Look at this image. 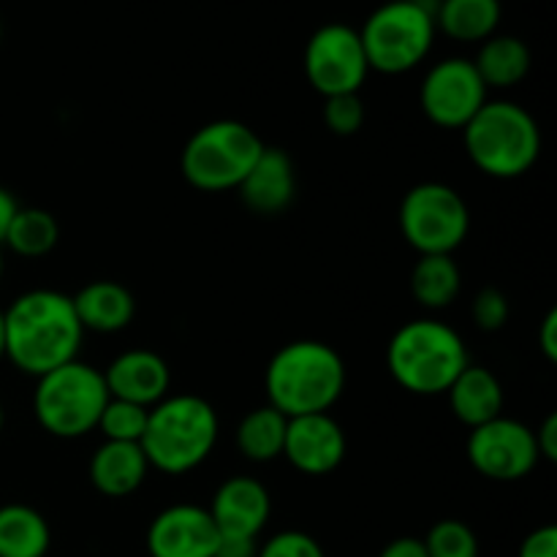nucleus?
<instances>
[{
    "mask_svg": "<svg viewBox=\"0 0 557 557\" xmlns=\"http://www.w3.org/2000/svg\"><path fill=\"white\" fill-rule=\"evenodd\" d=\"M487 85L468 58H444L424 74L419 107L424 117L446 131H462L490 101Z\"/></svg>",
    "mask_w": 557,
    "mask_h": 557,
    "instance_id": "9b49d317",
    "label": "nucleus"
},
{
    "mask_svg": "<svg viewBox=\"0 0 557 557\" xmlns=\"http://www.w3.org/2000/svg\"><path fill=\"white\" fill-rule=\"evenodd\" d=\"M0 277H3V250H0Z\"/></svg>",
    "mask_w": 557,
    "mask_h": 557,
    "instance_id": "ea45409f",
    "label": "nucleus"
},
{
    "mask_svg": "<svg viewBox=\"0 0 557 557\" xmlns=\"http://www.w3.org/2000/svg\"><path fill=\"white\" fill-rule=\"evenodd\" d=\"M370 74L359 30L343 22L321 25L305 47V76L324 98L359 92Z\"/></svg>",
    "mask_w": 557,
    "mask_h": 557,
    "instance_id": "9d476101",
    "label": "nucleus"
},
{
    "mask_svg": "<svg viewBox=\"0 0 557 557\" xmlns=\"http://www.w3.org/2000/svg\"><path fill=\"white\" fill-rule=\"evenodd\" d=\"M5 359L20 373L41 379L52 370L79 359L82 330L69 294L54 288H33L20 294L3 310Z\"/></svg>",
    "mask_w": 557,
    "mask_h": 557,
    "instance_id": "f257e3e1",
    "label": "nucleus"
},
{
    "mask_svg": "<svg viewBox=\"0 0 557 557\" xmlns=\"http://www.w3.org/2000/svg\"><path fill=\"white\" fill-rule=\"evenodd\" d=\"M428 557H479V539L462 520H438L422 539Z\"/></svg>",
    "mask_w": 557,
    "mask_h": 557,
    "instance_id": "cd10ccee",
    "label": "nucleus"
},
{
    "mask_svg": "<svg viewBox=\"0 0 557 557\" xmlns=\"http://www.w3.org/2000/svg\"><path fill=\"white\" fill-rule=\"evenodd\" d=\"M324 123L335 136H354L364 123V101L359 92L324 98Z\"/></svg>",
    "mask_w": 557,
    "mask_h": 557,
    "instance_id": "c85d7f7f",
    "label": "nucleus"
},
{
    "mask_svg": "<svg viewBox=\"0 0 557 557\" xmlns=\"http://www.w3.org/2000/svg\"><path fill=\"white\" fill-rule=\"evenodd\" d=\"M379 557H428V549H424L422 539L400 536L395 539V542L386 544L379 553Z\"/></svg>",
    "mask_w": 557,
    "mask_h": 557,
    "instance_id": "c9c22d12",
    "label": "nucleus"
},
{
    "mask_svg": "<svg viewBox=\"0 0 557 557\" xmlns=\"http://www.w3.org/2000/svg\"><path fill=\"white\" fill-rule=\"evenodd\" d=\"M435 33V5L424 0H389L364 20L359 38L370 71L397 76L428 60Z\"/></svg>",
    "mask_w": 557,
    "mask_h": 557,
    "instance_id": "6e6552de",
    "label": "nucleus"
},
{
    "mask_svg": "<svg viewBox=\"0 0 557 557\" xmlns=\"http://www.w3.org/2000/svg\"><path fill=\"white\" fill-rule=\"evenodd\" d=\"M147 413H150V408H141L136 406V403H125V400H114V397H109L96 430H101L103 441L139 444L147 428Z\"/></svg>",
    "mask_w": 557,
    "mask_h": 557,
    "instance_id": "bb28decb",
    "label": "nucleus"
},
{
    "mask_svg": "<svg viewBox=\"0 0 557 557\" xmlns=\"http://www.w3.org/2000/svg\"><path fill=\"white\" fill-rule=\"evenodd\" d=\"M468 364L471 354L462 335L438 319L408 321L386 346V368L395 384L419 397L446 395Z\"/></svg>",
    "mask_w": 557,
    "mask_h": 557,
    "instance_id": "7ed1b4c3",
    "label": "nucleus"
},
{
    "mask_svg": "<svg viewBox=\"0 0 557 557\" xmlns=\"http://www.w3.org/2000/svg\"><path fill=\"white\" fill-rule=\"evenodd\" d=\"M218 536L221 533L205 506L174 504L152 517L145 544L150 557H212Z\"/></svg>",
    "mask_w": 557,
    "mask_h": 557,
    "instance_id": "4468645a",
    "label": "nucleus"
},
{
    "mask_svg": "<svg viewBox=\"0 0 557 557\" xmlns=\"http://www.w3.org/2000/svg\"><path fill=\"white\" fill-rule=\"evenodd\" d=\"M468 158L493 180H517L542 156V128L525 107L515 101H487L462 128Z\"/></svg>",
    "mask_w": 557,
    "mask_h": 557,
    "instance_id": "39448f33",
    "label": "nucleus"
},
{
    "mask_svg": "<svg viewBox=\"0 0 557 557\" xmlns=\"http://www.w3.org/2000/svg\"><path fill=\"white\" fill-rule=\"evenodd\" d=\"M256 553H259V544H256V539L218 536V547L212 557H256Z\"/></svg>",
    "mask_w": 557,
    "mask_h": 557,
    "instance_id": "72a5a7b5",
    "label": "nucleus"
},
{
    "mask_svg": "<svg viewBox=\"0 0 557 557\" xmlns=\"http://www.w3.org/2000/svg\"><path fill=\"white\" fill-rule=\"evenodd\" d=\"M397 223L419 256H451L471 232V210L451 185L419 183L403 196Z\"/></svg>",
    "mask_w": 557,
    "mask_h": 557,
    "instance_id": "1a4fd4ad",
    "label": "nucleus"
},
{
    "mask_svg": "<svg viewBox=\"0 0 557 557\" xmlns=\"http://www.w3.org/2000/svg\"><path fill=\"white\" fill-rule=\"evenodd\" d=\"M446 397H449L457 422L466 424L468 430L504 417V386L493 370L479 368V364H468L449 386Z\"/></svg>",
    "mask_w": 557,
    "mask_h": 557,
    "instance_id": "aec40b11",
    "label": "nucleus"
},
{
    "mask_svg": "<svg viewBox=\"0 0 557 557\" xmlns=\"http://www.w3.org/2000/svg\"><path fill=\"white\" fill-rule=\"evenodd\" d=\"M462 275L451 256H419L411 272V294L424 310H444L460 297Z\"/></svg>",
    "mask_w": 557,
    "mask_h": 557,
    "instance_id": "393cba45",
    "label": "nucleus"
},
{
    "mask_svg": "<svg viewBox=\"0 0 557 557\" xmlns=\"http://www.w3.org/2000/svg\"><path fill=\"white\" fill-rule=\"evenodd\" d=\"M264 392L267 403L288 419L330 413L346 392V362L330 343H286L267 362Z\"/></svg>",
    "mask_w": 557,
    "mask_h": 557,
    "instance_id": "f03ea898",
    "label": "nucleus"
},
{
    "mask_svg": "<svg viewBox=\"0 0 557 557\" xmlns=\"http://www.w3.org/2000/svg\"><path fill=\"white\" fill-rule=\"evenodd\" d=\"M256 557H326L321 544L305 531H281L267 539Z\"/></svg>",
    "mask_w": 557,
    "mask_h": 557,
    "instance_id": "7c9ffc66",
    "label": "nucleus"
},
{
    "mask_svg": "<svg viewBox=\"0 0 557 557\" xmlns=\"http://www.w3.org/2000/svg\"><path fill=\"white\" fill-rule=\"evenodd\" d=\"M109 389L103 373L74 359L52 373L41 375L33 392V413L44 433L60 441H76L98 428Z\"/></svg>",
    "mask_w": 557,
    "mask_h": 557,
    "instance_id": "423d86ee",
    "label": "nucleus"
},
{
    "mask_svg": "<svg viewBox=\"0 0 557 557\" xmlns=\"http://www.w3.org/2000/svg\"><path fill=\"white\" fill-rule=\"evenodd\" d=\"M150 473L145 451L139 444H120V441H103L90 457L87 476L90 484L107 498H128L145 484Z\"/></svg>",
    "mask_w": 557,
    "mask_h": 557,
    "instance_id": "a211bd4d",
    "label": "nucleus"
},
{
    "mask_svg": "<svg viewBox=\"0 0 557 557\" xmlns=\"http://www.w3.org/2000/svg\"><path fill=\"white\" fill-rule=\"evenodd\" d=\"M264 147L250 125L239 120H212L185 141L180 152V172L196 190L223 194L239 188Z\"/></svg>",
    "mask_w": 557,
    "mask_h": 557,
    "instance_id": "0eeeda50",
    "label": "nucleus"
},
{
    "mask_svg": "<svg viewBox=\"0 0 557 557\" xmlns=\"http://www.w3.org/2000/svg\"><path fill=\"white\" fill-rule=\"evenodd\" d=\"M517 557H557V528L542 525L528 533L520 544Z\"/></svg>",
    "mask_w": 557,
    "mask_h": 557,
    "instance_id": "2f4dec72",
    "label": "nucleus"
},
{
    "mask_svg": "<svg viewBox=\"0 0 557 557\" xmlns=\"http://www.w3.org/2000/svg\"><path fill=\"white\" fill-rule=\"evenodd\" d=\"M533 438H536L539 457L547 462L557 460V413H549L542 422V428L533 430Z\"/></svg>",
    "mask_w": 557,
    "mask_h": 557,
    "instance_id": "473e14b6",
    "label": "nucleus"
},
{
    "mask_svg": "<svg viewBox=\"0 0 557 557\" xmlns=\"http://www.w3.org/2000/svg\"><path fill=\"white\" fill-rule=\"evenodd\" d=\"M109 397L125 403H136L141 408H152L169 397L172 386V368L166 359L150 348H131L117 354L103 370Z\"/></svg>",
    "mask_w": 557,
    "mask_h": 557,
    "instance_id": "2eb2a0df",
    "label": "nucleus"
},
{
    "mask_svg": "<svg viewBox=\"0 0 557 557\" xmlns=\"http://www.w3.org/2000/svg\"><path fill=\"white\" fill-rule=\"evenodd\" d=\"M471 315H473V324H476L482 332H498L509 324L511 305L504 292L487 286L473 297Z\"/></svg>",
    "mask_w": 557,
    "mask_h": 557,
    "instance_id": "c756f323",
    "label": "nucleus"
},
{
    "mask_svg": "<svg viewBox=\"0 0 557 557\" xmlns=\"http://www.w3.org/2000/svg\"><path fill=\"white\" fill-rule=\"evenodd\" d=\"M82 330L98 335L123 332L136 315V299L123 283L92 281L71 297Z\"/></svg>",
    "mask_w": 557,
    "mask_h": 557,
    "instance_id": "6ab92c4d",
    "label": "nucleus"
},
{
    "mask_svg": "<svg viewBox=\"0 0 557 557\" xmlns=\"http://www.w3.org/2000/svg\"><path fill=\"white\" fill-rule=\"evenodd\" d=\"M237 190L243 205L256 215H281L297 196V169L292 156L281 147H264Z\"/></svg>",
    "mask_w": 557,
    "mask_h": 557,
    "instance_id": "f3484780",
    "label": "nucleus"
},
{
    "mask_svg": "<svg viewBox=\"0 0 557 557\" xmlns=\"http://www.w3.org/2000/svg\"><path fill=\"white\" fill-rule=\"evenodd\" d=\"M3 422H5V417H3V406H0V433H3Z\"/></svg>",
    "mask_w": 557,
    "mask_h": 557,
    "instance_id": "58836bf2",
    "label": "nucleus"
},
{
    "mask_svg": "<svg viewBox=\"0 0 557 557\" xmlns=\"http://www.w3.org/2000/svg\"><path fill=\"white\" fill-rule=\"evenodd\" d=\"M16 210H20V201L14 199V194L5 188H0V248H3V239L9 234L11 221H14Z\"/></svg>",
    "mask_w": 557,
    "mask_h": 557,
    "instance_id": "e433bc0d",
    "label": "nucleus"
},
{
    "mask_svg": "<svg viewBox=\"0 0 557 557\" xmlns=\"http://www.w3.org/2000/svg\"><path fill=\"white\" fill-rule=\"evenodd\" d=\"M52 528L27 504L0 506V557H47Z\"/></svg>",
    "mask_w": 557,
    "mask_h": 557,
    "instance_id": "4be33fe9",
    "label": "nucleus"
},
{
    "mask_svg": "<svg viewBox=\"0 0 557 557\" xmlns=\"http://www.w3.org/2000/svg\"><path fill=\"white\" fill-rule=\"evenodd\" d=\"M500 0H438L435 27L460 44L487 41L500 25Z\"/></svg>",
    "mask_w": 557,
    "mask_h": 557,
    "instance_id": "412c9836",
    "label": "nucleus"
},
{
    "mask_svg": "<svg viewBox=\"0 0 557 557\" xmlns=\"http://www.w3.org/2000/svg\"><path fill=\"white\" fill-rule=\"evenodd\" d=\"M348 441L332 413H308L288 419L283 457L305 476H326L346 460Z\"/></svg>",
    "mask_w": 557,
    "mask_h": 557,
    "instance_id": "ddd939ff",
    "label": "nucleus"
},
{
    "mask_svg": "<svg viewBox=\"0 0 557 557\" xmlns=\"http://www.w3.org/2000/svg\"><path fill=\"white\" fill-rule=\"evenodd\" d=\"M218 435L221 419L210 400L199 395H169L147 413L139 446L150 468L166 476H183L212 455Z\"/></svg>",
    "mask_w": 557,
    "mask_h": 557,
    "instance_id": "20e7f679",
    "label": "nucleus"
},
{
    "mask_svg": "<svg viewBox=\"0 0 557 557\" xmlns=\"http://www.w3.org/2000/svg\"><path fill=\"white\" fill-rule=\"evenodd\" d=\"M479 76L487 85V90H506V87L520 85L531 71V49L517 36H490L482 41L476 60Z\"/></svg>",
    "mask_w": 557,
    "mask_h": 557,
    "instance_id": "5701e85b",
    "label": "nucleus"
},
{
    "mask_svg": "<svg viewBox=\"0 0 557 557\" xmlns=\"http://www.w3.org/2000/svg\"><path fill=\"white\" fill-rule=\"evenodd\" d=\"M207 511L221 536L259 539L272 515L270 490L253 476H232L215 490Z\"/></svg>",
    "mask_w": 557,
    "mask_h": 557,
    "instance_id": "dca6fc26",
    "label": "nucleus"
},
{
    "mask_svg": "<svg viewBox=\"0 0 557 557\" xmlns=\"http://www.w3.org/2000/svg\"><path fill=\"white\" fill-rule=\"evenodd\" d=\"M5 359V326H3V310H0V362Z\"/></svg>",
    "mask_w": 557,
    "mask_h": 557,
    "instance_id": "4c0bfd02",
    "label": "nucleus"
},
{
    "mask_svg": "<svg viewBox=\"0 0 557 557\" xmlns=\"http://www.w3.org/2000/svg\"><path fill=\"white\" fill-rule=\"evenodd\" d=\"M539 348H542L547 362H557V310H549L539 326Z\"/></svg>",
    "mask_w": 557,
    "mask_h": 557,
    "instance_id": "f704fd0d",
    "label": "nucleus"
},
{
    "mask_svg": "<svg viewBox=\"0 0 557 557\" xmlns=\"http://www.w3.org/2000/svg\"><path fill=\"white\" fill-rule=\"evenodd\" d=\"M60 239L58 218L41 207H20L3 245L20 259H41L52 253Z\"/></svg>",
    "mask_w": 557,
    "mask_h": 557,
    "instance_id": "a878e982",
    "label": "nucleus"
},
{
    "mask_svg": "<svg viewBox=\"0 0 557 557\" xmlns=\"http://www.w3.org/2000/svg\"><path fill=\"white\" fill-rule=\"evenodd\" d=\"M288 417L267 403V406L253 408L237 424V449L245 460L250 462H272L283 457V444H286Z\"/></svg>",
    "mask_w": 557,
    "mask_h": 557,
    "instance_id": "b1692460",
    "label": "nucleus"
},
{
    "mask_svg": "<svg viewBox=\"0 0 557 557\" xmlns=\"http://www.w3.org/2000/svg\"><path fill=\"white\" fill-rule=\"evenodd\" d=\"M466 455L479 476L500 484L531 476L542 462L533 430L509 417H498L482 428H473L468 435Z\"/></svg>",
    "mask_w": 557,
    "mask_h": 557,
    "instance_id": "f8f14e48",
    "label": "nucleus"
}]
</instances>
